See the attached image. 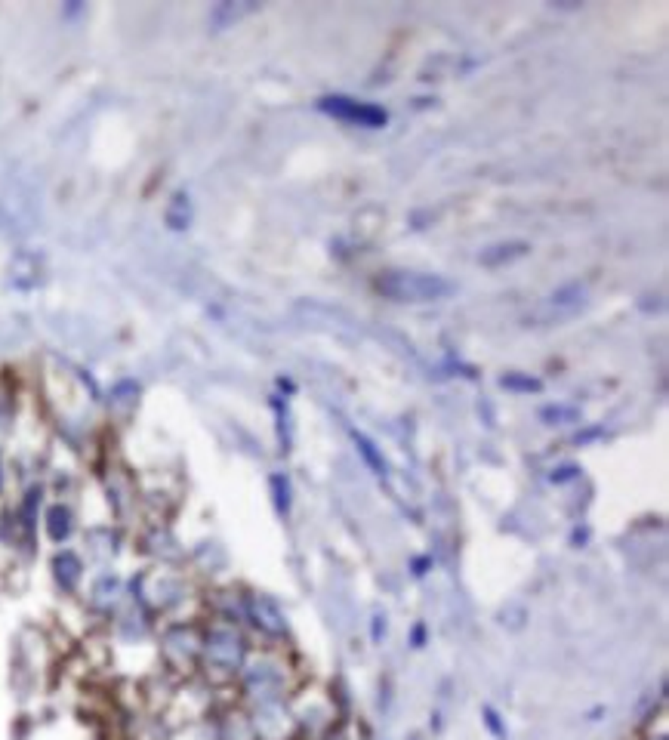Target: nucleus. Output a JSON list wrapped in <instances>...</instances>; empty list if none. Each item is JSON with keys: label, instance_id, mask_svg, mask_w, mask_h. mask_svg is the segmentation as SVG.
I'll list each match as a JSON object with an SVG mask.
<instances>
[{"label": "nucleus", "instance_id": "obj_1", "mask_svg": "<svg viewBox=\"0 0 669 740\" xmlns=\"http://www.w3.org/2000/svg\"><path fill=\"white\" fill-rule=\"evenodd\" d=\"M376 290L395 303H435L454 294V284L441 275L426 272H386L376 281Z\"/></svg>", "mask_w": 669, "mask_h": 740}, {"label": "nucleus", "instance_id": "obj_2", "mask_svg": "<svg viewBox=\"0 0 669 740\" xmlns=\"http://www.w3.org/2000/svg\"><path fill=\"white\" fill-rule=\"evenodd\" d=\"M318 108L324 111V115H333L340 120H349V124H358V127H383L389 115H386L383 108H376V105L370 102H355L349 96H324V99L318 102Z\"/></svg>", "mask_w": 669, "mask_h": 740}, {"label": "nucleus", "instance_id": "obj_4", "mask_svg": "<svg viewBox=\"0 0 669 740\" xmlns=\"http://www.w3.org/2000/svg\"><path fill=\"white\" fill-rule=\"evenodd\" d=\"M272 487H275V506L281 515H287V509H290V484H287V478H281L275 475L272 478Z\"/></svg>", "mask_w": 669, "mask_h": 740}, {"label": "nucleus", "instance_id": "obj_6", "mask_svg": "<svg viewBox=\"0 0 669 740\" xmlns=\"http://www.w3.org/2000/svg\"><path fill=\"white\" fill-rule=\"evenodd\" d=\"M506 389H521V392H540V380H530V377H515V373H509V377H503L499 380Z\"/></svg>", "mask_w": 669, "mask_h": 740}, {"label": "nucleus", "instance_id": "obj_5", "mask_svg": "<svg viewBox=\"0 0 669 740\" xmlns=\"http://www.w3.org/2000/svg\"><path fill=\"white\" fill-rule=\"evenodd\" d=\"M50 534L56 537V540H62V537L68 534V512H65V509L56 506V509L50 512Z\"/></svg>", "mask_w": 669, "mask_h": 740}, {"label": "nucleus", "instance_id": "obj_10", "mask_svg": "<svg viewBox=\"0 0 669 740\" xmlns=\"http://www.w3.org/2000/svg\"><path fill=\"white\" fill-rule=\"evenodd\" d=\"M580 472L577 466H564V469H559V472H552V482H568V478H574Z\"/></svg>", "mask_w": 669, "mask_h": 740}, {"label": "nucleus", "instance_id": "obj_8", "mask_svg": "<svg viewBox=\"0 0 669 740\" xmlns=\"http://www.w3.org/2000/svg\"><path fill=\"white\" fill-rule=\"evenodd\" d=\"M577 420V410H564V408H549V410H543V420Z\"/></svg>", "mask_w": 669, "mask_h": 740}, {"label": "nucleus", "instance_id": "obj_7", "mask_svg": "<svg viewBox=\"0 0 669 740\" xmlns=\"http://www.w3.org/2000/svg\"><path fill=\"white\" fill-rule=\"evenodd\" d=\"M355 441H358V447H361V453H364V457H367V463H370V466H374V469H376V472H380V475H383V472H386V463H383L380 457H376V451H374V444H370V441H367V438H364V435H355Z\"/></svg>", "mask_w": 669, "mask_h": 740}, {"label": "nucleus", "instance_id": "obj_3", "mask_svg": "<svg viewBox=\"0 0 669 740\" xmlns=\"http://www.w3.org/2000/svg\"><path fill=\"white\" fill-rule=\"evenodd\" d=\"M528 250H530V244H525V241L494 244V247H488L485 253H481V263H485V265H503V263H512V259H521Z\"/></svg>", "mask_w": 669, "mask_h": 740}, {"label": "nucleus", "instance_id": "obj_9", "mask_svg": "<svg viewBox=\"0 0 669 740\" xmlns=\"http://www.w3.org/2000/svg\"><path fill=\"white\" fill-rule=\"evenodd\" d=\"M485 715H488V719H485V722H488V728H490V731H494V734H497V737H506V731H503V728H499V722H497V713H494V710H490V706H485Z\"/></svg>", "mask_w": 669, "mask_h": 740}]
</instances>
